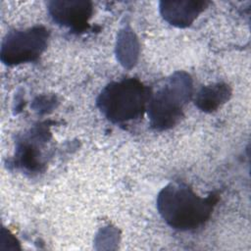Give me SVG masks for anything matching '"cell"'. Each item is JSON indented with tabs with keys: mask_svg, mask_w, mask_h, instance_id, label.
I'll list each match as a JSON object with an SVG mask.
<instances>
[{
	"mask_svg": "<svg viewBox=\"0 0 251 251\" xmlns=\"http://www.w3.org/2000/svg\"><path fill=\"white\" fill-rule=\"evenodd\" d=\"M218 200L215 192L201 197L188 185L172 182L159 192L157 209L171 227L187 231L202 226L210 219Z\"/></svg>",
	"mask_w": 251,
	"mask_h": 251,
	"instance_id": "6da1fadb",
	"label": "cell"
},
{
	"mask_svg": "<svg viewBox=\"0 0 251 251\" xmlns=\"http://www.w3.org/2000/svg\"><path fill=\"white\" fill-rule=\"evenodd\" d=\"M151 93L139 79L124 78L108 83L99 93L96 104L110 122L124 124L143 116Z\"/></svg>",
	"mask_w": 251,
	"mask_h": 251,
	"instance_id": "7a4b0ae2",
	"label": "cell"
},
{
	"mask_svg": "<svg viewBox=\"0 0 251 251\" xmlns=\"http://www.w3.org/2000/svg\"><path fill=\"white\" fill-rule=\"evenodd\" d=\"M192 79L185 72H176L156 92L151 93L147 114L150 126L165 130L177 124L183 115V106L192 97Z\"/></svg>",
	"mask_w": 251,
	"mask_h": 251,
	"instance_id": "3957f363",
	"label": "cell"
},
{
	"mask_svg": "<svg viewBox=\"0 0 251 251\" xmlns=\"http://www.w3.org/2000/svg\"><path fill=\"white\" fill-rule=\"evenodd\" d=\"M48 37L42 25L9 31L1 44V61L7 66L35 62L46 49Z\"/></svg>",
	"mask_w": 251,
	"mask_h": 251,
	"instance_id": "277c9868",
	"label": "cell"
},
{
	"mask_svg": "<svg viewBox=\"0 0 251 251\" xmlns=\"http://www.w3.org/2000/svg\"><path fill=\"white\" fill-rule=\"evenodd\" d=\"M48 12L57 25L79 33L88 28L93 6L87 0H53L48 3Z\"/></svg>",
	"mask_w": 251,
	"mask_h": 251,
	"instance_id": "5b68a950",
	"label": "cell"
},
{
	"mask_svg": "<svg viewBox=\"0 0 251 251\" xmlns=\"http://www.w3.org/2000/svg\"><path fill=\"white\" fill-rule=\"evenodd\" d=\"M48 129L44 125L33 127L29 133L17 142L15 164L27 173H38L44 166L41 146L48 139Z\"/></svg>",
	"mask_w": 251,
	"mask_h": 251,
	"instance_id": "8992f818",
	"label": "cell"
},
{
	"mask_svg": "<svg viewBox=\"0 0 251 251\" xmlns=\"http://www.w3.org/2000/svg\"><path fill=\"white\" fill-rule=\"evenodd\" d=\"M209 2L203 0L161 1L160 13L165 21L177 27L189 26L208 7Z\"/></svg>",
	"mask_w": 251,
	"mask_h": 251,
	"instance_id": "52a82bcc",
	"label": "cell"
},
{
	"mask_svg": "<svg viewBox=\"0 0 251 251\" xmlns=\"http://www.w3.org/2000/svg\"><path fill=\"white\" fill-rule=\"evenodd\" d=\"M231 95L228 84L218 82L203 86L195 96V105L202 111L211 113L226 103Z\"/></svg>",
	"mask_w": 251,
	"mask_h": 251,
	"instance_id": "ba28073f",
	"label": "cell"
},
{
	"mask_svg": "<svg viewBox=\"0 0 251 251\" xmlns=\"http://www.w3.org/2000/svg\"><path fill=\"white\" fill-rule=\"evenodd\" d=\"M138 44L131 30L120 32L117 44V57L125 67L134 65L137 57Z\"/></svg>",
	"mask_w": 251,
	"mask_h": 251,
	"instance_id": "9c48e42d",
	"label": "cell"
},
{
	"mask_svg": "<svg viewBox=\"0 0 251 251\" xmlns=\"http://www.w3.org/2000/svg\"><path fill=\"white\" fill-rule=\"evenodd\" d=\"M55 102V97H48V96H38L34 101H33V108L34 110L38 112H43L46 113L47 110H50L54 107Z\"/></svg>",
	"mask_w": 251,
	"mask_h": 251,
	"instance_id": "30bf717a",
	"label": "cell"
}]
</instances>
